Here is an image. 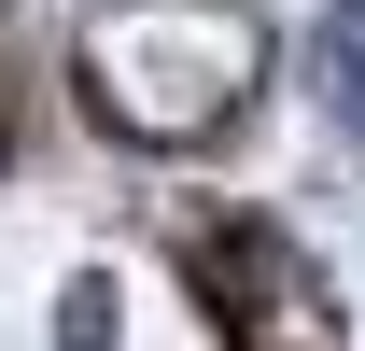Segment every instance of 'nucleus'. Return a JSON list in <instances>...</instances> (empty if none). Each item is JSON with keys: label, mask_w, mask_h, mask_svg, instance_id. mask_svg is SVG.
<instances>
[{"label": "nucleus", "mask_w": 365, "mask_h": 351, "mask_svg": "<svg viewBox=\"0 0 365 351\" xmlns=\"http://www.w3.org/2000/svg\"><path fill=\"white\" fill-rule=\"evenodd\" d=\"M85 85L127 141H211L267 85V14L253 0H113L85 29Z\"/></svg>", "instance_id": "obj_1"}, {"label": "nucleus", "mask_w": 365, "mask_h": 351, "mask_svg": "<svg viewBox=\"0 0 365 351\" xmlns=\"http://www.w3.org/2000/svg\"><path fill=\"white\" fill-rule=\"evenodd\" d=\"M309 85H323V113L365 141V0H323V29H309Z\"/></svg>", "instance_id": "obj_2"}, {"label": "nucleus", "mask_w": 365, "mask_h": 351, "mask_svg": "<svg viewBox=\"0 0 365 351\" xmlns=\"http://www.w3.org/2000/svg\"><path fill=\"white\" fill-rule=\"evenodd\" d=\"M56 351H113V281H98V267L71 281V309H56Z\"/></svg>", "instance_id": "obj_3"}]
</instances>
